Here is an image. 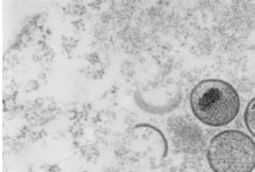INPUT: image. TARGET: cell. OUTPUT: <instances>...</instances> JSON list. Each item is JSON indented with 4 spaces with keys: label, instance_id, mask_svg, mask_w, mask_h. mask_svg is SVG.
<instances>
[{
    "label": "cell",
    "instance_id": "obj_1",
    "mask_svg": "<svg viewBox=\"0 0 255 172\" xmlns=\"http://www.w3.org/2000/svg\"><path fill=\"white\" fill-rule=\"evenodd\" d=\"M190 108L204 125L221 127L235 120L240 110L237 90L223 80H203L191 90Z\"/></svg>",
    "mask_w": 255,
    "mask_h": 172
},
{
    "label": "cell",
    "instance_id": "obj_2",
    "mask_svg": "<svg viewBox=\"0 0 255 172\" xmlns=\"http://www.w3.org/2000/svg\"><path fill=\"white\" fill-rule=\"evenodd\" d=\"M207 157L214 172H252L255 142L242 131H223L210 140Z\"/></svg>",
    "mask_w": 255,
    "mask_h": 172
},
{
    "label": "cell",
    "instance_id": "obj_3",
    "mask_svg": "<svg viewBox=\"0 0 255 172\" xmlns=\"http://www.w3.org/2000/svg\"><path fill=\"white\" fill-rule=\"evenodd\" d=\"M244 120L251 134L255 136V97L247 105Z\"/></svg>",
    "mask_w": 255,
    "mask_h": 172
}]
</instances>
